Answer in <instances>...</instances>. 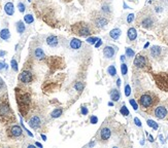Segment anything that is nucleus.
Masks as SVG:
<instances>
[{
  "label": "nucleus",
  "mask_w": 168,
  "mask_h": 148,
  "mask_svg": "<svg viewBox=\"0 0 168 148\" xmlns=\"http://www.w3.org/2000/svg\"><path fill=\"white\" fill-rule=\"evenodd\" d=\"M159 102V98L156 94L152 92H147L142 94L138 99V103L141 106V108L143 110H150L152 108H154L156 105Z\"/></svg>",
  "instance_id": "f257e3e1"
},
{
  "label": "nucleus",
  "mask_w": 168,
  "mask_h": 148,
  "mask_svg": "<svg viewBox=\"0 0 168 148\" xmlns=\"http://www.w3.org/2000/svg\"><path fill=\"white\" fill-rule=\"evenodd\" d=\"M71 30L76 35L82 36V37H87V36H90L91 34H93V29L91 28V26L87 23H84V22L74 24L71 27Z\"/></svg>",
  "instance_id": "f03ea898"
},
{
  "label": "nucleus",
  "mask_w": 168,
  "mask_h": 148,
  "mask_svg": "<svg viewBox=\"0 0 168 148\" xmlns=\"http://www.w3.org/2000/svg\"><path fill=\"white\" fill-rule=\"evenodd\" d=\"M134 66L136 68H139L142 70H151V65L150 62L147 60V57L142 56V55H138L134 59Z\"/></svg>",
  "instance_id": "7ed1b4c3"
},
{
  "label": "nucleus",
  "mask_w": 168,
  "mask_h": 148,
  "mask_svg": "<svg viewBox=\"0 0 168 148\" xmlns=\"http://www.w3.org/2000/svg\"><path fill=\"white\" fill-rule=\"evenodd\" d=\"M156 83L161 89L168 92V73H160L155 76Z\"/></svg>",
  "instance_id": "20e7f679"
},
{
  "label": "nucleus",
  "mask_w": 168,
  "mask_h": 148,
  "mask_svg": "<svg viewBox=\"0 0 168 148\" xmlns=\"http://www.w3.org/2000/svg\"><path fill=\"white\" fill-rule=\"evenodd\" d=\"M18 103L20 105V109L23 111L24 108H28L29 103H30V96L29 94H21L18 96Z\"/></svg>",
  "instance_id": "39448f33"
},
{
  "label": "nucleus",
  "mask_w": 168,
  "mask_h": 148,
  "mask_svg": "<svg viewBox=\"0 0 168 148\" xmlns=\"http://www.w3.org/2000/svg\"><path fill=\"white\" fill-rule=\"evenodd\" d=\"M154 115L159 119H164L167 117L168 115V110L165 106H158L154 111Z\"/></svg>",
  "instance_id": "423d86ee"
},
{
  "label": "nucleus",
  "mask_w": 168,
  "mask_h": 148,
  "mask_svg": "<svg viewBox=\"0 0 168 148\" xmlns=\"http://www.w3.org/2000/svg\"><path fill=\"white\" fill-rule=\"evenodd\" d=\"M154 23L155 22H154V19H153L152 15H145L140 20V25L145 29H151L154 26Z\"/></svg>",
  "instance_id": "0eeeda50"
},
{
  "label": "nucleus",
  "mask_w": 168,
  "mask_h": 148,
  "mask_svg": "<svg viewBox=\"0 0 168 148\" xmlns=\"http://www.w3.org/2000/svg\"><path fill=\"white\" fill-rule=\"evenodd\" d=\"M11 115H13L11 107L8 106L7 103L2 102L0 104V116H2V117H7V116H11Z\"/></svg>",
  "instance_id": "6e6552de"
},
{
  "label": "nucleus",
  "mask_w": 168,
  "mask_h": 148,
  "mask_svg": "<svg viewBox=\"0 0 168 148\" xmlns=\"http://www.w3.org/2000/svg\"><path fill=\"white\" fill-rule=\"evenodd\" d=\"M93 21L95 26L98 27V28H105L106 26H107V24H108V20L105 17H103V15H98Z\"/></svg>",
  "instance_id": "1a4fd4ad"
},
{
  "label": "nucleus",
  "mask_w": 168,
  "mask_h": 148,
  "mask_svg": "<svg viewBox=\"0 0 168 148\" xmlns=\"http://www.w3.org/2000/svg\"><path fill=\"white\" fill-rule=\"evenodd\" d=\"M29 125H30L32 129H34V130L39 129L40 128V125H41V119H40V117L37 116V115L32 116V117L29 119Z\"/></svg>",
  "instance_id": "9d476101"
},
{
  "label": "nucleus",
  "mask_w": 168,
  "mask_h": 148,
  "mask_svg": "<svg viewBox=\"0 0 168 148\" xmlns=\"http://www.w3.org/2000/svg\"><path fill=\"white\" fill-rule=\"evenodd\" d=\"M116 53V47H114V46H105L103 49V55L106 59H111L114 58V56Z\"/></svg>",
  "instance_id": "9b49d317"
},
{
  "label": "nucleus",
  "mask_w": 168,
  "mask_h": 148,
  "mask_svg": "<svg viewBox=\"0 0 168 148\" xmlns=\"http://www.w3.org/2000/svg\"><path fill=\"white\" fill-rule=\"evenodd\" d=\"M32 73L30 71H23L20 74V80L24 83H30L32 81Z\"/></svg>",
  "instance_id": "f8f14e48"
},
{
  "label": "nucleus",
  "mask_w": 168,
  "mask_h": 148,
  "mask_svg": "<svg viewBox=\"0 0 168 148\" xmlns=\"http://www.w3.org/2000/svg\"><path fill=\"white\" fill-rule=\"evenodd\" d=\"M9 133H11V137H13V138H19V137H21L23 135V131L19 125H13L11 130H9Z\"/></svg>",
  "instance_id": "ddd939ff"
},
{
  "label": "nucleus",
  "mask_w": 168,
  "mask_h": 148,
  "mask_svg": "<svg viewBox=\"0 0 168 148\" xmlns=\"http://www.w3.org/2000/svg\"><path fill=\"white\" fill-rule=\"evenodd\" d=\"M111 136V131L109 128H102L100 131V138L101 140L103 141H106L108 140L109 138H110Z\"/></svg>",
  "instance_id": "4468645a"
},
{
  "label": "nucleus",
  "mask_w": 168,
  "mask_h": 148,
  "mask_svg": "<svg viewBox=\"0 0 168 148\" xmlns=\"http://www.w3.org/2000/svg\"><path fill=\"white\" fill-rule=\"evenodd\" d=\"M162 54V47L161 46H158V45H154L152 46V49H151V56L153 58H159Z\"/></svg>",
  "instance_id": "2eb2a0df"
},
{
  "label": "nucleus",
  "mask_w": 168,
  "mask_h": 148,
  "mask_svg": "<svg viewBox=\"0 0 168 148\" xmlns=\"http://www.w3.org/2000/svg\"><path fill=\"white\" fill-rule=\"evenodd\" d=\"M47 43L51 47H56V46L59 44V41H58V37L55 35H50L47 38Z\"/></svg>",
  "instance_id": "dca6fc26"
},
{
  "label": "nucleus",
  "mask_w": 168,
  "mask_h": 148,
  "mask_svg": "<svg viewBox=\"0 0 168 148\" xmlns=\"http://www.w3.org/2000/svg\"><path fill=\"white\" fill-rule=\"evenodd\" d=\"M121 34H122L121 29L114 28V29H112L110 32H109V37H110L111 39H114V40H118V39L120 38Z\"/></svg>",
  "instance_id": "f3484780"
},
{
  "label": "nucleus",
  "mask_w": 168,
  "mask_h": 148,
  "mask_svg": "<svg viewBox=\"0 0 168 148\" xmlns=\"http://www.w3.org/2000/svg\"><path fill=\"white\" fill-rule=\"evenodd\" d=\"M82 44H83V42L78 38H72L69 42L70 47H71L72 49H78L80 46H82Z\"/></svg>",
  "instance_id": "a211bd4d"
},
{
  "label": "nucleus",
  "mask_w": 168,
  "mask_h": 148,
  "mask_svg": "<svg viewBox=\"0 0 168 148\" xmlns=\"http://www.w3.org/2000/svg\"><path fill=\"white\" fill-rule=\"evenodd\" d=\"M4 11L7 15H13L15 13V6L11 2H7L4 5Z\"/></svg>",
  "instance_id": "6ab92c4d"
},
{
  "label": "nucleus",
  "mask_w": 168,
  "mask_h": 148,
  "mask_svg": "<svg viewBox=\"0 0 168 148\" xmlns=\"http://www.w3.org/2000/svg\"><path fill=\"white\" fill-rule=\"evenodd\" d=\"M127 36L130 41H134L137 38V31L135 28H130L127 32Z\"/></svg>",
  "instance_id": "aec40b11"
},
{
  "label": "nucleus",
  "mask_w": 168,
  "mask_h": 148,
  "mask_svg": "<svg viewBox=\"0 0 168 148\" xmlns=\"http://www.w3.org/2000/svg\"><path fill=\"white\" fill-rule=\"evenodd\" d=\"M34 57H35L37 60H44V58H46V54H44V51H42V49L37 47V49H34Z\"/></svg>",
  "instance_id": "412c9836"
},
{
  "label": "nucleus",
  "mask_w": 168,
  "mask_h": 148,
  "mask_svg": "<svg viewBox=\"0 0 168 148\" xmlns=\"http://www.w3.org/2000/svg\"><path fill=\"white\" fill-rule=\"evenodd\" d=\"M121 98V94H120L119 89H112L110 92V99L114 102H118Z\"/></svg>",
  "instance_id": "4be33fe9"
},
{
  "label": "nucleus",
  "mask_w": 168,
  "mask_h": 148,
  "mask_svg": "<svg viewBox=\"0 0 168 148\" xmlns=\"http://www.w3.org/2000/svg\"><path fill=\"white\" fill-rule=\"evenodd\" d=\"M16 28L19 34H23L24 32H25V30H26V26H25V24H24L22 21H19L16 24Z\"/></svg>",
  "instance_id": "5701e85b"
},
{
  "label": "nucleus",
  "mask_w": 168,
  "mask_h": 148,
  "mask_svg": "<svg viewBox=\"0 0 168 148\" xmlns=\"http://www.w3.org/2000/svg\"><path fill=\"white\" fill-rule=\"evenodd\" d=\"M0 37H1V39H3V40H8V39L11 38V32H9V30H8V29H3V30H1V32H0Z\"/></svg>",
  "instance_id": "b1692460"
},
{
  "label": "nucleus",
  "mask_w": 168,
  "mask_h": 148,
  "mask_svg": "<svg viewBox=\"0 0 168 148\" xmlns=\"http://www.w3.org/2000/svg\"><path fill=\"white\" fill-rule=\"evenodd\" d=\"M101 10H102V13L104 15H110L111 13V8H110V5L109 4H103L102 5V7H101Z\"/></svg>",
  "instance_id": "393cba45"
},
{
  "label": "nucleus",
  "mask_w": 168,
  "mask_h": 148,
  "mask_svg": "<svg viewBox=\"0 0 168 148\" xmlns=\"http://www.w3.org/2000/svg\"><path fill=\"white\" fill-rule=\"evenodd\" d=\"M62 112H63L62 109L58 108V109H55L54 111L51 113V116H52L53 118H58V117H60V116L62 115Z\"/></svg>",
  "instance_id": "a878e982"
},
{
  "label": "nucleus",
  "mask_w": 168,
  "mask_h": 148,
  "mask_svg": "<svg viewBox=\"0 0 168 148\" xmlns=\"http://www.w3.org/2000/svg\"><path fill=\"white\" fill-rule=\"evenodd\" d=\"M24 21H25V23L28 24V25H30V24H32L34 22V18L32 15H26L25 17H24Z\"/></svg>",
  "instance_id": "bb28decb"
},
{
  "label": "nucleus",
  "mask_w": 168,
  "mask_h": 148,
  "mask_svg": "<svg viewBox=\"0 0 168 148\" xmlns=\"http://www.w3.org/2000/svg\"><path fill=\"white\" fill-rule=\"evenodd\" d=\"M107 72H108V74L110 76H116V67H114V65H110V66L107 68Z\"/></svg>",
  "instance_id": "cd10ccee"
},
{
  "label": "nucleus",
  "mask_w": 168,
  "mask_h": 148,
  "mask_svg": "<svg viewBox=\"0 0 168 148\" xmlns=\"http://www.w3.org/2000/svg\"><path fill=\"white\" fill-rule=\"evenodd\" d=\"M84 87H85V84H84L83 82H80V81L75 82L74 89H76V91H78V92H82V91L84 89Z\"/></svg>",
  "instance_id": "c85d7f7f"
},
{
  "label": "nucleus",
  "mask_w": 168,
  "mask_h": 148,
  "mask_svg": "<svg viewBox=\"0 0 168 148\" xmlns=\"http://www.w3.org/2000/svg\"><path fill=\"white\" fill-rule=\"evenodd\" d=\"M126 56L128 57V58H133V57L135 56L134 51L132 49H130V47H126Z\"/></svg>",
  "instance_id": "c756f323"
},
{
  "label": "nucleus",
  "mask_w": 168,
  "mask_h": 148,
  "mask_svg": "<svg viewBox=\"0 0 168 148\" xmlns=\"http://www.w3.org/2000/svg\"><path fill=\"white\" fill-rule=\"evenodd\" d=\"M120 112H121L122 115H124V116H128V115H129V110L127 109V107L125 106V105H123V106L121 107Z\"/></svg>",
  "instance_id": "7c9ffc66"
},
{
  "label": "nucleus",
  "mask_w": 168,
  "mask_h": 148,
  "mask_svg": "<svg viewBox=\"0 0 168 148\" xmlns=\"http://www.w3.org/2000/svg\"><path fill=\"white\" fill-rule=\"evenodd\" d=\"M147 125H149V127H151V128H153L154 129V130H157L158 129V125H157V123H155V121H154V120H151V119H149L147 121Z\"/></svg>",
  "instance_id": "2f4dec72"
},
{
  "label": "nucleus",
  "mask_w": 168,
  "mask_h": 148,
  "mask_svg": "<svg viewBox=\"0 0 168 148\" xmlns=\"http://www.w3.org/2000/svg\"><path fill=\"white\" fill-rule=\"evenodd\" d=\"M121 71L123 75H126L127 72H128V67H127V65L125 64V63H123V64L121 65Z\"/></svg>",
  "instance_id": "473e14b6"
},
{
  "label": "nucleus",
  "mask_w": 168,
  "mask_h": 148,
  "mask_svg": "<svg viewBox=\"0 0 168 148\" xmlns=\"http://www.w3.org/2000/svg\"><path fill=\"white\" fill-rule=\"evenodd\" d=\"M18 8H19V11H20V13H24L25 9H26V6H25V4H24L23 2H19Z\"/></svg>",
  "instance_id": "72a5a7b5"
},
{
  "label": "nucleus",
  "mask_w": 168,
  "mask_h": 148,
  "mask_svg": "<svg viewBox=\"0 0 168 148\" xmlns=\"http://www.w3.org/2000/svg\"><path fill=\"white\" fill-rule=\"evenodd\" d=\"M97 40H98L97 37H89V38L87 39V42H88L89 44H95V42Z\"/></svg>",
  "instance_id": "f704fd0d"
},
{
  "label": "nucleus",
  "mask_w": 168,
  "mask_h": 148,
  "mask_svg": "<svg viewBox=\"0 0 168 148\" xmlns=\"http://www.w3.org/2000/svg\"><path fill=\"white\" fill-rule=\"evenodd\" d=\"M130 94H131V87H130L129 84H127L126 87H125V95H126L127 97H129Z\"/></svg>",
  "instance_id": "c9c22d12"
},
{
  "label": "nucleus",
  "mask_w": 168,
  "mask_h": 148,
  "mask_svg": "<svg viewBox=\"0 0 168 148\" xmlns=\"http://www.w3.org/2000/svg\"><path fill=\"white\" fill-rule=\"evenodd\" d=\"M11 68H13L15 71H18V63H17L16 60H11Z\"/></svg>",
  "instance_id": "e433bc0d"
},
{
  "label": "nucleus",
  "mask_w": 168,
  "mask_h": 148,
  "mask_svg": "<svg viewBox=\"0 0 168 148\" xmlns=\"http://www.w3.org/2000/svg\"><path fill=\"white\" fill-rule=\"evenodd\" d=\"M134 18H135L134 13H130V15H128V17H127V22H128L129 24L132 23L133 20H134Z\"/></svg>",
  "instance_id": "4c0bfd02"
},
{
  "label": "nucleus",
  "mask_w": 168,
  "mask_h": 148,
  "mask_svg": "<svg viewBox=\"0 0 168 148\" xmlns=\"http://www.w3.org/2000/svg\"><path fill=\"white\" fill-rule=\"evenodd\" d=\"M97 121H98V118L96 117L95 115H92L90 118V123H92V125H95V123H97Z\"/></svg>",
  "instance_id": "58836bf2"
},
{
  "label": "nucleus",
  "mask_w": 168,
  "mask_h": 148,
  "mask_svg": "<svg viewBox=\"0 0 168 148\" xmlns=\"http://www.w3.org/2000/svg\"><path fill=\"white\" fill-rule=\"evenodd\" d=\"M130 104L132 105V107L134 108V110H137V108H138V105L136 104V102H135L134 100H133V99L130 100Z\"/></svg>",
  "instance_id": "ea45409f"
},
{
  "label": "nucleus",
  "mask_w": 168,
  "mask_h": 148,
  "mask_svg": "<svg viewBox=\"0 0 168 148\" xmlns=\"http://www.w3.org/2000/svg\"><path fill=\"white\" fill-rule=\"evenodd\" d=\"M88 112H89L88 108L85 107V106H83V107H82V114H83V115H87V114H88Z\"/></svg>",
  "instance_id": "a19ab883"
},
{
  "label": "nucleus",
  "mask_w": 168,
  "mask_h": 148,
  "mask_svg": "<svg viewBox=\"0 0 168 148\" xmlns=\"http://www.w3.org/2000/svg\"><path fill=\"white\" fill-rule=\"evenodd\" d=\"M134 123H135V125H136L137 127H139V128L141 127V121H140V120L138 119L137 117H135V118H134Z\"/></svg>",
  "instance_id": "79ce46f5"
},
{
  "label": "nucleus",
  "mask_w": 168,
  "mask_h": 148,
  "mask_svg": "<svg viewBox=\"0 0 168 148\" xmlns=\"http://www.w3.org/2000/svg\"><path fill=\"white\" fill-rule=\"evenodd\" d=\"M101 44H102V40L98 38V40H97V42H95V46H96V47H99V46H100Z\"/></svg>",
  "instance_id": "37998d69"
},
{
  "label": "nucleus",
  "mask_w": 168,
  "mask_h": 148,
  "mask_svg": "<svg viewBox=\"0 0 168 148\" xmlns=\"http://www.w3.org/2000/svg\"><path fill=\"white\" fill-rule=\"evenodd\" d=\"M3 68H6V64H4V63H1V62H0V70L3 69Z\"/></svg>",
  "instance_id": "c03bdc74"
},
{
  "label": "nucleus",
  "mask_w": 168,
  "mask_h": 148,
  "mask_svg": "<svg viewBox=\"0 0 168 148\" xmlns=\"http://www.w3.org/2000/svg\"><path fill=\"white\" fill-rule=\"evenodd\" d=\"M4 87V83H3V80L1 78H0V89H2V87Z\"/></svg>",
  "instance_id": "a18cd8bd"
},
{
  "label": "nucleus",
  "mask_w": 168,
  "mask_h": 148,
  "mask_svg": "<svg viewBox=\"0 0 168 148\" xmlns=\"http://www.w3.org/2000/svg\"><path fill=\"white\" fill-rule=\"evenodd\" d=\"M116 85H118V87H120V85H121V79H118V80H116Z\"/></svg>",
  "instance_id": "49530a36"
},
{
  "label": "nucleus",
  "mask_w": 168,
  "mask_h": 148,
  "mask_svg": "<svg viewBox=\"0 0 168 148\" xmlns=\"http://www.w3.org/2000/svg\"><path fill=\"white\" fill-rule=\"evenodd\" d=\"M125 60H126L125 56H121V61H122V62H125Z\"/></svg>",
  "instance_id": "de8ad7c7"
},
{
  "label": "nucleus",
  "mask_w": 168,
  "mask_h": 148,
  "mask_svg": "<svg viewBox=\"0 0 168 148\" xmlns=\"http://www.w3.org/2000/svg\"><path fill=\"white\" fill-rule=\"evenodd\" d=\"M41 138L44 139V141H47V137H46V136H44V135H41Z\"/></svg>",
  "instance_id": "09e8293b"
},
{
  "label": "nucleus",
  "mask_w": 168,
  "mask_h": 148,
  "mask_svg": "<svg viewBox=\"0 0 168 148\" xmlns=\"http://www.w3.org/2000/svg\"><path fill=\"white\" fill-rule=\"evenodd\" d=\"M35 145H36V146H38V147H42V145H41V144H39V143H36V144H35Z\"/></svg>",
  "instance_id": "8fccbe9b"
},
{
  "label": "nucleus",
  "mask_w": 168,
  "mask_h": 148,
  "mask_svg": "<svg viewBox=\"0 0 168 148\" xmlns=\"http://www.w3.org/2000/svg\"><path fill=\"white\" fill-rule=\"evenodd\" d=\"M149 137H150V141H151V142H153V141H154V140H153V137H152V136H149Z\"/></svg>",
  "instance_id": "3c124183"
},
{
  "label": "nucleus",
  "mask_w": 168,
  "mask_h": 148,
  "mask_svg": "<svg viewBox=\"0 0 168 148\" xmlns=\"http://www.w3.org/2000/svg\"><path fill=\"white\" fill-rule=\"evenodd\" d=\"M108 105H109V106H112V105H114V103H111V102H109V103H108Z\"/></svg>",
  "instance_id": "603ef678"
},
{
  "label": "nucleus",
  "mask_w": 168,
  "mask_h": 148,
  "mask_svg": "<svg viewBox=\"0 0 168 148\" xmlns=\"http://www.w3.org/2000/svg\"><path fill=\"white\" fill-rule=\"evenodd\" d=\"M147 46H149V43H145V49H147Z\"/></svg>",
  "instance_id": "864d4df0"
},
{
  "label": "nucleus",
  "mask_w": 168,
  "mask_h": 148,
  "mask_svg": "<svg viewBox=\"0 0 168 148\" xmlns=\"http://www.w3.org/2000/svg\"><path fill=\"white\" fill-rule=\"evenodd\" d=\"M28 1H30V0H28Z\"/></svg>",
  "instance_id": "5fc2aeb1"
}]
</instances>
